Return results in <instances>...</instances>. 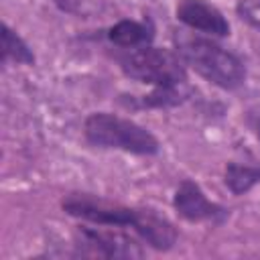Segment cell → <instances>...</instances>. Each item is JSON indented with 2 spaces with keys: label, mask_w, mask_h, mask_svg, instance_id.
Masks as SVG:
<instances>
[{
  "label": "cell",
  "mask_w": 260,
  "mask_h": 260,
  "mask_svg": "<svg viewBox=\"0 0 260 260\" xmlns=\"http://www.w3.org/2000/svg\"><path fill=\"white\" fill-rule=\"evenodd\" d=\"M177 18L189 28L211 35V37L230 35V22L221 14V10L205 0H179Z\"/></svg>",
  "instance_id": "obj_6"
},
{
  "label": "cell",
  "mask_w": 260,
  "mask_h": 260,
  "mask_svg": "<svg viewBox=\"0 0 260 260\" xmlns=\"http://www.w3.org/2000/svg\"><path fill=\"white\" fill-rule=\"evenodd\" d=\"M116 228H81V244L91 248L93 254L106 258H140L144 252L138 246V242Z\"/></svg>",
  "instance_id": "obj_5"
},
{
  "label": "cell",
  "mask_w": 260,
  "mask_h": 260,
  "mask_svg": "<svg viewBox=\"0 0 260 260\" xmlns=\"http://www.w3.org/2000/svg\"><path fill=\"white\" fill-rule=\"evenodd\" d=\"M85 136L91 144L102 148H120L132 154H156L158 140L144 126L108 114L95 112L85 120Z\"/></svg>",
  "instance_id": "obj_2"
},
{
  "label": "cell",
  "mask_w": 260,
  "mask_h": 260,
  "mask_svg": "<svg viewBox=\"0 0 260 260\" xmlns=\"http://www.w3.org/2000/svg\"><path fill=\"white\" fill-rule=\"evenodd\" d=\"M63 209L69 215L83 217L98 225H118V228H136L140 209L124 207L118 203H110L106 199H98L85 193H71L63 199Z\"/></svg>",
  "instance_id": "obj_4"
},
{
  "label": "cell",
  "mask_w": 260,
  "mask_h": 260,
  "mask_svg": "<svg viewBox=\"0 0 260 260\" xmlns=\"http://www.w3.org/2000/svg\"><path fill=\"white\" fill-rule=\"evenodd\" d=\"M236 12L242 20L254 28H260V0H240L236 4Z\"/></svg>",
  "instance_id": "obj_12"
},
{
  "label": "cell",
  "mask_w": 260,
  "mask_h": 260,
  "mask_svg": "<svg viewBox=\"0 0 260 260\" xmlns=\"http://www.w3.org/2000/svg\"><path fill=\"white\" fill-rule=\"evenodd\" d=\"M256 183H260V167L250 165H236L230 162L225 169V185L234 195H242L250 191Z\"/></svg>",
  "instance_id": "obj_10"
},
{
  "label": "cell",
  "mask_w": 260,
  "mask_h": 260,
  "mask_svg": "<svg viewBox=\"0 0 260 260\" xmlns=\"http://www.w3.org/2000/svg\"><path fill=\"white\" fill-rule=\"evenodd\" d=\"M175 209L181 217L189 221H203V219H221L225 215V209L217 203H211L205 193L195 185L193 181H183L175 193Z\"/></svg>",
  "instance_id": "obj_7"
},
{
  "label": "cell",
  "mask_w": 260,
  "mask_h": 260,
  "mask_svg": "<svg viewBox=\"0 0 260 260\" xmlns=\"http://www.w3.org/2000/svg\"><path fill=\"white\" fill-rule=\"evenodd\" d=\"M177 53L183 63L191 65L201 77L223 87L234 89L240 87L246 79L244 63L211 39L193 37V35H177Z\"/></svg>",
  "instance_id": "obj_1"
},
{
  "label": "cell",
  "mask_w": 260,
  "mask_h": 260,
  "mask_svg": "<svg viewBox=\"0 0 260 260\" xmlns=\"http://www.w3.org/2000/svg\"><path fill=\"white\" fill-rule=\"evenodd\" d=\"M16 61L22 65H32L35 63V55L30 53L28 45L14 32L10 30L6 24H2V61Z\"/></svg>",
  "instance_id": "obj_11"
},
{
  "label": "cell",
  "mask_w": 260,
  "mask_h": 260,
  "mask_svg": "<svg viewBox=\"0 0 260 260\" xmlns=\"http://www.w3.org/2000/svg\"><path fill=\"white\" fill-rule=\"evenodd\" d=\"M124 73L136 81L150 83L154 87H175L187 83L183 59L169 51L142 45L120 57Z\"/></svg>",
  "instance_id": "obj_3"
},
{
  "label": "cell",
  "mask_w": 260,
  "mask_h": 260,
  "mask_svg": "<svg viewBox=\"0 0 260 260\" xmlns=\"http://www.w3.org/2000/svg\"><path fill=\"white\" fill-rule=\"evenodd\" d=\"M108 37L114 45H120V47H142V45L150 43L152 28L146 22L120 20L110 28Z\"/></svg>",
  "instance_id": "obj_9"
},
{
  "label": "cell",
  "mask_w": 260,
  "mask_h": 260,
  "mask_svg": "<svg viewBox=\"0 0 260 260\" xmlns=\"http://www.w3.org/2000/svg\"><path fill=\"white\" fill-rule=\"evenodd\" d=\"M134 230L156 250H169L177 240V232L173 223L152 209H140L138 223Z\"/></svg>",
  "instance_id": "obj_8"
}]
</instances>
